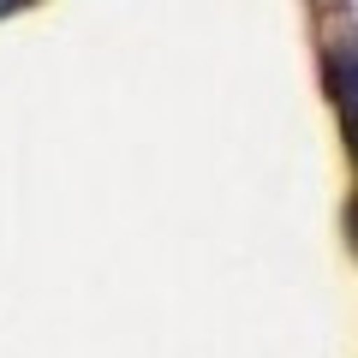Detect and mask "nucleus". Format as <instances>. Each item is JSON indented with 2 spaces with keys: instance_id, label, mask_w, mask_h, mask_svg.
I'll return each mask as SVG.
<instances>
[{
  "instance_id": "1",
  "label": "nucleus",
  "mask_w": 358,
  "mask_h": 358,
  "mask_svg": "<svg viewBox=\"0 0 358 358\" xmlns=\"http://www.w3.org/2000/svg\"><path fill=\"white\" fill-rule=\"evenodd\" d=\"M329 96L341 102V114H346V108H358V48L329 54Z\"/></svg>"
},
{
  "instance_id": "3",
  "label": "nucleus",
  "mask_w": 358,
  "mask_h": 358,
  "mask_svg": "<svg viewBox=\"0 0 358 358\" xmlns=\"http://www.w3.org/2000/svg\"><path fill=\"white\" fill-rule=\"evenodd\" d=\"M346 233H352V251H358V197H352V215H346Z\"/></svg>"
},
{
  "instance_id": "2",
  "label": "nucleus",
  "mask_w": 358,
  "mask_h": 358,
  "mask_svg": "<svg viewBox=\"0 0 358 358\" xmlns=\"http://www.w3.org/2000/svg\"><path fill=\"white\" fill-rule=\"evenodd\" d=\"M341 131H346V150L358 155V108H346V120H341Z\"/></svg>"
}]
</instances>
